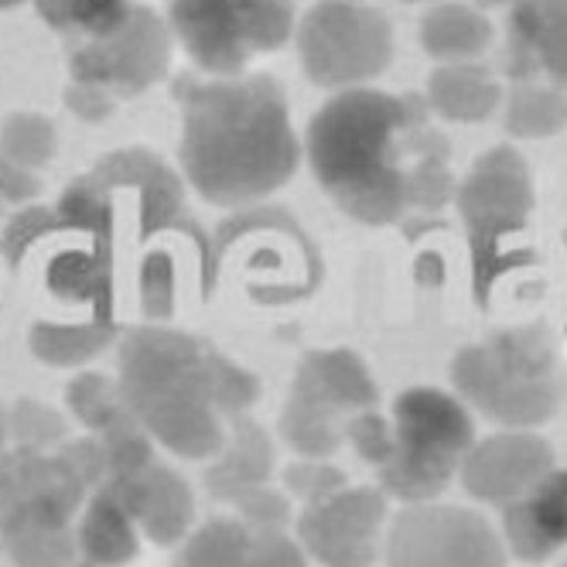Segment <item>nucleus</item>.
Masks as SVG:
<instances>
[{
  "label": "nucleus",
  "instance_id": "aec40b11",
  "mask_svg": "<svg viewBox=\"0 0 567 567\" xmlns=\"http://www.w3.org/2000/svg\"><path fill=\"white\" fill-rule=\"evenodd\" d=\"M250 540L254 537L239 523H213L192 540L182 567H247Z\"/></svg>",
  "mask_w": 567,
  "mask_h": 567
},
{
  "label": "nucleus",
  "instance_id": "f8f14e48",
  "mask_svg": "<svg viewBox=\"0 0 567 567\" xmlns=\"http://www.w3.org/2000/svg\"><path fill=\"white\" fill-rule=\"evenodd\" d=\"M554 468L550 444L537 434L506 431L472 444L462 458V482L478 503L509 506Z\"/></svg>",
  "mask_w": 567,
  "mask_h": 567
},
{
  "label": "nucleus",
  "instance_id": "5701e85b",
  "mask_svg": "<svg viewBox=\"0 0 567 567\" xmlns=\"http://www.w3.org/2000/svg\"><path fill=\"white\" fill-rule=\"evenodd\" d=\"M482 8H493V4H506V0H478Z\"/></svg>",
  "mask_w": 567,
  "mask_h": 567
},
{
  "label": "nucleus",
  "instance_id": "dca6fc26",
  "mask_svg": "<svg viewBox=\"0 0 567 567\" xmlns=\"http://www.w3.org/2000/svg\"><path fill=\"white\" fill-rule=\"evenodd\" d=\"M427 100L444 120H455V124H482V120L493 116V110L499 106L503 90L489 69H482L475 62H462V65H441L431 75Z\"/></svg>",
  "mask_w": 567,
  "mask_h": 567
},
{
  "label": "nucleus",
  "instance_id": "393cba45",
  "mask_svg": "<svg viewBox=\"0 0 567 567\" xmlns=\"http://www.w3.org/2000/svg\"><path fill=\"white\" fill-rule=\"evenodd\" d=\"M564 567H567V564H564Z\"/></svg>",
  "mask_w": 567,
  "mask_h": 567
},
{
  "label": "nucleus",
  "instance_id": "b1692460",
  "mask_svg": "<svg viewBox=\"0 0 567 567\" xmlns=\"http://www.w3.org/2000/svg\"><path fill=\"white\" fill-rule=\"evenodd\" d=\"M411 4H417V0H411Z\"/></svg>",
  "mask_w": 567,
  "mask_h": 567
},
{
  "label": "nucleus",
  "instance_id": "6e6552de",
  "mask_svg": "<svg viewBox=\"0 0 567 567\" xmlns=\"http://www.w3.org/2000/svg\"><path fill=\"white\" fill-rule=\"evenodd\" d=\"M377 403V386L352 352H311L295 383V396L284 411V434L301 452L329 455L349 434V414H367Z\"/></svg>",
  "mask_w": 567,
  "mask_h": 567
},
{
  "label": "nucleus",
  "instance_id": "2eb2a0df",
  "mask_svg": "<svg viewBox=\"0 0 567 567\" xmlns=\"http://www.w3.org/2000/svg\"><path fill=\"white\" fill-rule=\"evenodd\" d=\"M161 65H165V38L154 18H131L116 34L103 38V45L75 59V72L83 79H110L127 90L151 83Z\"/></svg>",
  "mask_w": 567,
  "mask_h": 567
},
{
  "label": "nucleus",
  "instance_id": "ddd939ff",
  "mask_svg": "<svg viewBox=\"0 0 567 567\" xmlns=\"http://www.w3.org/2000/svg\"><path fill=\"white\" fill-rule=\"evenodd\" d=\"M506 65L516 83L547 75L567 90V0H516Z\"/></svg>",
  "mask_w": 567,
  "mask_h": 567
},
{
  "label": "nucleus",
  "instance_id": "9d476101",
  "mask_svg": "<svg viewBox=\"0 0 567 567\" xmlns=\"http://www.w3.org/2000/svg\"><path fill=\"white\" fill-rule=\"evenodd\" d=\"M390 567H506L489 519L465 506L417 503L396 513L386 540Z\"/></svg>",
  "mask_w": 567,
  "mask_h": 567
},
{
  "label": "nucleus",
  "instance_id": "0eeeda50",
  "mask_svg": "<svg viewBox=\"0 0 567 567\" xmlns=\"http://www.w3.org/2000/svg\"><path fill=\"white\" fill-rule=\"evenodd\" d=\"M298 45L311 83L326 90H355L386 69L393 34L380 11L349 0H326L305 18Z\"/></svg>",
  "mask_w": 567,
  "mask_h": 567
},
{
  "label": "nucleus",
  "instance_id": "f03ea898",
  "mask_svg": "<svg viewBox=\"0 0 567 567\" xmlns=\"http://www.w3.org/2000/svg\"><path fill=\"white\" fill-rule=\"evenodd\" d=\"M182 161L192 185L216 206H243L277 192L298 168V141L270 75L195 86L182 83Z\"/></svg>",
  "mask_w": 567,
  "mask_h": 567
},
{
  "label": "nucleus",
  "instance_id": "1a4fd4ad",
  "mask_svg": "<svg viewBox=\"0 0 567 567\" xmlns=\"http://www.w3.org/2000/svg\"><path fill=\"white\" fill-rule=\"evenodd\" d=\"M458 209L472 239L478 301H485L493 277L499 274V243L519 233L534 209V182L526 161L509 147L482 154L458 192Z\"/></svg>",
  "mask_w": 567,
  "mask_h": 567
},
{
  "label": "nucleus",
  "instance_id": "20e7f679",
  "mask_svg": "<svg viewBox=\"0 0 567 567\" xmlns=\"http://www.w3.org/2000/svg\"><path fill=\"white\" fill-rule=\"evenodd\" d=\"M452 380L475 411L506 427L550 421L564 393V370L544 329H513L458 352Z\"/></svg>",
  "mask_w": 567,
  "mask_h": 567
},
{
  "label": "nucleus",
  "instance_id": "423d86ee",
  "mask_svg": "<svg viewBox=\"0 0 567 567\" xmlns=\"http://www.w3.org/2000/svg\"><path fill=\"white\" fill-rule=\"evenodd\" d=\"M172 24L202 69L236 75L254 52L284 45L295 8L291 0H175Z\"/></svg>",
  "mask_w": 567,
  "mask_h": 567
},
{
  "label": "nucleus",
  "instance_id": "7ed1b4c3",
  "mask_svg": "<svg viewBox=\"0 0 567 567\" xmlns=\"http://www.w3.org/2000/svg\"><path fill=\"white\" fill-rule=\"evenodd\" d=\"M223 359L206 355L185 336H134L127 349V386L144 421L185 455H206L219 444L213 400Z\"/></svg>",
  "mask_w": 567,
  "mask_h": 567
},
{
  "label": "nucleus",
  "instance_id": "f257e3e1",
  "mask_svg": "<svg viewBox=\"0 0 567 567\" xmlns=\"http://www.w3.org/2000/svg\"><path fill=\"white\" fill-rule=\"evenodd\" d=\"M318 185L359 223L383 226L411 206V182L431 157H449L427 127L421 96L346 90L321 106L308 127Z\"/></svg>",
  "mask_w": 567,
  "mask_h": 567
},
{
  "label": "nucleus",
  "instance_id": "a211bd4d",
  "mask_svg": "<svg viewBox=\"0 0 567 567\" xmlns=\"http://www.w3.org/2000/svg\"><path fill=\"white\" fill-rule=\"evenodd\" d=\"M567 100L537 83H516L506 106V131L516 137H550L564 127Z\"/></svg>",
  "mask_w": 567,
  "mask_h": 567
},
{
  "label": "nucleus",
  "instance_id": "6ab92c4d",
  "mask_svg": "<svg viewBox=\"0 0 567 567\" xmlns=\"http://www.w3.org/2000/svg\"><path fill=\"white\" fill-rule=\"evenodd\" d=\"M38 8L55 28L79 31L93 42H103L131 21L127 0H38Z\"/></svg>",
  "mask_w": 567,
  "mask_h": 567
},
{
  "label": "nucleus",
  "instance_id": "39448f33",
  "mask_svg": "<svg viewBox=\"0 0 567 567\" xmlns=\"http://www.w3.org/2000/svg\"><path fill=\"white\" fill-rule=\"evenodd\" d=\"M475 444L465 408L441 390H408L393 403L390 452L380 462L383 489L403 503L434 499Z\"/></svg>",
  "mask_w": 567,
  "mask_h": 567
},
{
  "label": "nucleus",
  "instance_id": "412c9836",
  "mask_svg": "<svg viewBox=\"0 0 567 567\" xmlns=\"http://www.w3.org/2000/svg\"><path fill=\"white\" fill-rule=\"evenodd\" d=\"M90 550L100 560H127V554L134 550L131 537H127V526L120 519L110 506H100L90 516V534H86Z\"/></svg>",
  "mask_w": 567,
  "mask_h": 567
},
{
  "label": "nucleus",
  "instance_id": "4be33fe9",
  "mask_svg": "<svg viewBox=\"0 0 567 567\" xmlns=\"http://www.w3.org/2000/svg\"><path fill=\"white\" fill-rule=\"evenodd\" d=\"M247 567H305V564L295 544H288L274 526H267V530H257V537L250 540Z\"/></svg>",
  "mask_w": 567,
  "mask_h": 567
},
{
  "label": "nucleus",
  "instance_id": "f3484780",
  "mask_svg": "<svg viewBox=\"0 0 567 567\" xmlns=\"http://www.w3.org/2000/svg\"><path fill=\"white\" fill-rule=\"evenodd\" d=\"M421 42L444 65L475 62L493 42V24L465 4H437L421 21Z\"/></svg>",
  "mask_w": 567,
  "mask_h": 567
},
{
  "label": "nucleus",
  "instance_id": "9b49d317",
  "mask_svg": "<svg viewBox=\"0 0 567 567\" xmlns=\"http://www.w3.org/2000/svg\"><path fill=\"white\" fill-rule=\"evenodd\" d=\"M386 503L377 489H336L308 506L301 537L329 567H370Z\"/></svg>",
  "mask_w": 567,
  "mask_h": 567
},
{
  "label": "nucleus",
  "instance_id": "4468645a",
  "mask_svg": "<svg viewBox=\"0 0 567 567\" xmlns=\"http://www.w3.org/2000/svg\"><path fill=\"white\" fill-rule=\"evenodd\" d=\"M503 534L523 560H547L567 544V468H550L534 489L503 506Z\"/></svg>",
  "mask_w": 567,
  "mask_h": 567
}]
</instances>
